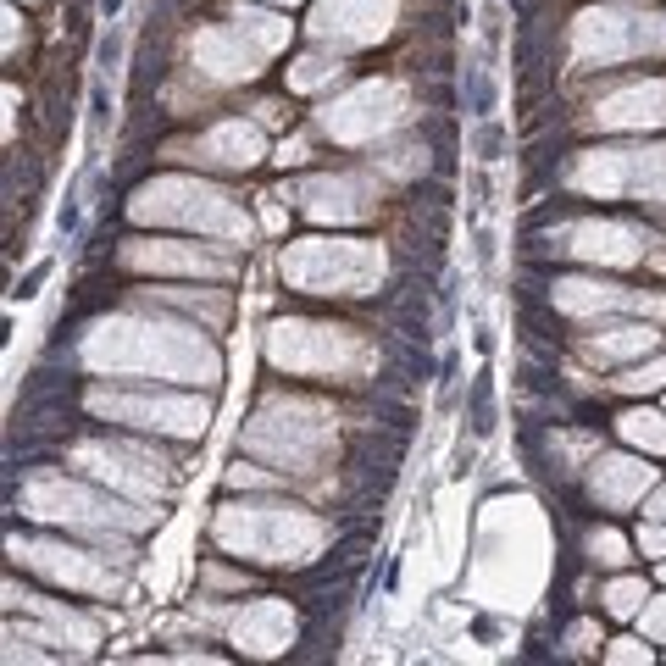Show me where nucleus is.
Listing matches in <instances>:
<instances>
[{
    "mask_svg": "<svg viewBox=\"0 0 666 666\" xmlns=\"http://www.w3.org/2000/svg\"><path fill=\"white\" fill-rule=\"evenodd\" d=\"M234 639H239V650L278 655V650L294 639V616H289V605H278V600H256V605H245V616L234 622Z\"/></svg>",
    "mask_w": 666,
    "mask_h": 666,
    "instance_id": "obj_1",
    "label": "nucleus"
},
{
    "mask_svg": "<svg viewBox=\"0 0 666 666\" xmlns=\"http://www.w3.org/2000/svg\"><path fill=\"white\" fill-rule=\"evenodd\" d=\"M389 28V0H323L317 12V34H339V39H372Z\"/></svg>",
    "mask_w": 666,
    "mask_h": 666,
    "instance_id": "obj_2",
    "label": "nucleus"
},
{
    "mask_svg": "<svg viewBox=\"0 0 666 666\" xmlns=\"http://www.w3.org/2000/svg\"><path fill=\"white\" fill-rule=\"evenodd\" d=\"M655 483V472L644 467V461H628V456H611V461H600L594 467V495L605 500V506H628L633 495H644V488Z\"/></svg>",
    "mask_w": 666,
    "mask_h": 666,
    "instance_id": "obj_3",
    "label": "nucleus"
},
{
    "mask_svg": "<svg viewBox=\"0 0 666 666\" xmlns=\"http://www.w3.org/2000/svg\"><path fill=\"white\" fill-rule=\"evenodd\" d=\"M206 161H222V167H250L261 156V133L250 122H222L217 133H206V140L195 145Z\"/></svg>",
    "mask_w": 666,
    "mask_h": 666,
    "instance_id": "obj_4",
    "label": "nucleus"
},
{
    "mask_svg": "<svg viewBox=\"0 0 666 666\" xmlns=\"http://www.w3.org/2000/svg\"><path fill=\"white\" fill-rule=\"evenodd\" d=\"M600 117L605 122H666V89L650 83V89H633V95H616Z\"/></svg>",
    "mask_w": 666,
    "mask_h": 666,
    "instance_id": "obj_5",
    "label": "nucleus"
},
{
    "mask_svg": "<svg viewBox=\"0 0 666 666\" xmlns=\"http://www.w3.org/2000/svg\"><path fill=\"white\" fill-rule=\"evenodd\" d=\"M572 239H577L572 250H584V256H611V261L639 256V250H633V245H639V234H628V228H600V222H589V228H577Z\"/></svg>",
    "mask_w": 666,
    "mask_h": 666,
    "instance_id": "obj_6",
    "label": "nucleus"
},
{
    "mask_svg": "<svg viewBox=\"0 0 666 666\" xmlns=\"http://www.w3.org/2000/svg\"><path fill=\"white\" fill-rule=\"evenodd\" d=\"M622 433L633 444H644V450H666V417L661 411H628L622 417Z\"/></svg>",
    "mask_w": 666,
    "mask_h": 666,
    "instance_id": "obj_7",
    "label": "nucleus"
},
{
    "mask_svg": "<svg viewBox=\"0 0 666 666\" xmlns=\"http://www.w3.org/2000/svg\"><path fill=\"white\" fill-rule=\"evenodd\" d=\"M644 605V577H616V584L605 589V611L611 616H633Z\"/></svg>",
    "mask_w": 666,
    "mask_h": 666,
    "instance_id": "obj_8",
    "label": "nucleus"
},
{
    "mask_svg": "<svg viewBox=\"0 0 666 666\" xmlns=\"http://www.w3.org/2000/svg\"><path fill=\"white\" fill-rule=\"evenodd\" d=\"M650 344H655L650 328H616L611 339H594L589 350H594V355H633V350H650Z\"/></svg>",
    "mask_w": 666,
    "mask_h": 666,
    "instance_id": "obj_9",
    "label": "nucleus"
},
{
    "mask_svg": "<svg viewBox=\"0 0 666 666\" xmlns=\"http://www.w3.org/2000/svg\"><path fill=\"white\" fill-rule=\"evenodd\" d=\"M589 550H594L605 566H622V561H628V539H622V533H611V527H600V533H594Z\"/></svg>",
    "mask_w": 666,
    "mask_h": 666,
    "instance_id": "obj_10",
    "label": "nucleus"
},
{
    "mask_svg": "<svg viewBox=\"0 0 666 666\" xmlns=\"http://www.w3.org/2000/svg\"><path fill=\"white\" fill-rule=\"evenodd\" d=\"M333 72H339V62H328V56H305V62L294 67L289 83H294V89H311V83H323V78H333Z\"/></svg>",
    "mask_w": 666,
    "mask_h": 666,
    "instance_id": "obj_11",
    "label": "nucleus"
},
{
    "mask_svg": "<svg viewBox=\"0 0 666 666\" xmlns=\"http://www.w3.org/2000/svg\"><path fill=\"white\" fill-rule=\"evenodd\" d=\"M666 383V362H655V367H633L628 378H622V389H661Z\"/></svg>",
    "mask_w": 666,
    "mask_h": 666,
    "instance_id": "obj_12",
    "label": "nucleus"
},
{
    "mask_svg": "<svg viewBox=\"0 0 666 666\" xmlns=\"http://www.w3.org/2000/svg\"><path fill=\"white\" fill-rule=\"evenodd\" d=\"M605 661H650V644H639V639H616V644L605 650Z\"/></svg>",
    "mask_w": 666,
    "mask_h": 666,
    "instance_id": "obj_13",
    "label": "nucleus"
},
{
    "mask_svg": "<svg viewBox=\"0 0 666 666\" xmlns=\"http://www.w3.org/2000/svg\"><path fill=\"white\" fill-rule=\"evenodd\" d=\"M117 62H122V34H117V28H106V39H101V67L111 72Z\"/></svg>",
    "mask_w": 666,
    "mask_h": 666,
    "instance_id": "obj_14",
    "label": "nucleus"
},
{
    "mask_svg": "<svg viewBox=\"0 0 666 666\" xmlns=\"http://www.w3.org/2000/svg\"><path fill=\"white\" fill-rule=\"evenodd\" d=\"M644 633H650V639H666V600H655V605L644 611Z\"/></svg>",
    "mask_w": 666,
    "mask_h": 666,
    "instance_id": "obj_15",
    "label": "nucleus"
},
{
    "mask_svg": "<svg viewBox=\"0 0 666 666\" xmlns=\"http://www.w3.org/2000/svg\"><path fill=\"white\" fill-rule=\"evenodd\" d=\"M639 550L644 555H666V527H644L639 533Z\"/></svg>",
    "mask_w": 666,
    "mask_h": 666,
    "instance_id": "obj_16",
    "label": "nucleus"
},
{
    "mask_svg": "<svg viewBox=\"0 0 666 666\" xmlns=\"http://www.w3.org/2000/svg\"><path fill=\"white\" fill-rule=\"evenodd\" d=\"M650 516H666V488H661V495L650 500Z\"/></svg>",
    "mask_w": 666,
    "mask_h": 666,
    "instance_id": "obj_17",
    "label": "nucleus"
},
{
    "mask_svg": "<svg viewBox=\"0 0 666 666\" xmlns=\"http://www.w3.org/2000/svg\"><path fill=\"white\" fill-rule=\"evenodd\" d=\"M101 12H106V17H117V12H122V0H101Z\"/></svg>",
    "mask_w": 666,
    "mask_h": 666,
    "instance_id": "obj_18",
    "label": "nucleus"
},
{
    "mask_svg": "<svg viewBox=\"0 0 666 666\" xmlns=\"http://www.w3.org/2000/svg\"><path fill=\"white\" fill-rule=\"evenodd\" d=\"M661 577H666V566H661Z\"/></svg>",
    "mask_w": 666,
    "mask_h": 666,
    "instance_id": "obj_19",
    "label": "nucleus"
}]
</instances>
